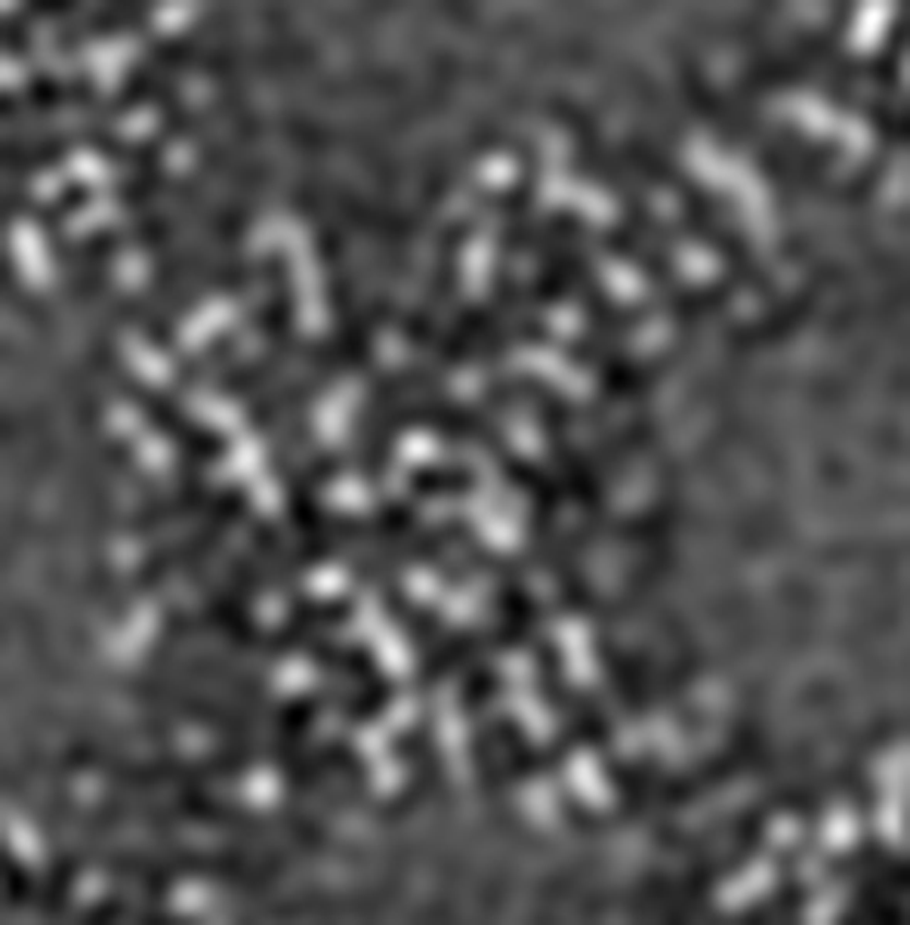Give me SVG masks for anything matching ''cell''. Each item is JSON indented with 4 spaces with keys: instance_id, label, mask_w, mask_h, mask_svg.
Masks as SVG:
<instances>
[{
    "instance_id": "obj_1",
    "label": "cell",
    "mask_w": 910,
    "mask_h": 925,
    "mask_svg": "<svg viewBox=\"0 0 910 925\" xmlns=\"http://www.w3.org/2000/svg\"><path fill=\"white\" fill-rule=\"evenodd\" d=\"M87 864L77 854L74 845H59L53 852H47V864L44 873L37 879L35 891V908L44 920H59L65 910L72 908L74 891H77V879L84 876Z\"/></svg>"
},
{
    "instance_id": "obj_2",
    "label": "cell",
    "mask_w": 910,
    "mask_h": 925,
    "mask_svg": "<svg viewBox=\"0 0 910 925\" xmlns=\"http://www.w3.org/2000/svg\"><path fill=\"white\" fill-rule=\"evenodd\" d=\"M411 485L426 497H466L478 485V475L466 466H423L411 475Z\"/></svg>"
},
{
    "instance_id": "obj_3",
    "label": "cell",
    "mask_w": 910,
    "mask_h": 925,
    "mask_svg": "<svg viewBox=\"0 0 910 925\" xmlns=\"http://www.w3.org/2000/svg\"><path fill=\"white\" fill-rule=\"evenodd\" d=\"M389 704H392V682L383 679V676H374L343 707V719L349 726H371L374 719H380L383 713L389 709Z\"/></svg>"
},
{
    "instance_id": "obj_4",
    "label": "cell",
    "mask_w": 910,
    "mask_h": 925,
    "mask_svg": "<svg viewBox=\"0 0 910 925\" xmlns=\"http://www.w3.org/2000/svg\"><path fill=\"white\" fill-rule=\"evenodd\" d=\"M0 867H3V901H7V908L19 910L25 908L28 901H35L37 879L32 876V871L19 861V854L10 852V845L3 849Z\"/></svg>"
},
{
    "instance_id": "obj_5",
    "label": "cell",
    "mask_w": 910,
    "mask_h": 925,
    "mask_svg": "<svg viewBox=\"0 0 910 925\" xmlns=\"http://www.w3.org/2000/svg\"><path fill=\"white\" fill-rule=\"evenodd\" d=\"M433 744H436V726L417 722V726L399 731V734L389 741L386 750H389V756H392L396 763H420L423 756L433 753Z\"/></svg>"
},
{
    "instance_id": "obj_6",
    "label": "cell",
    "mask_w": 910,
    "mask_h": 925,
    "mask_svg": "<svg viewBox=\"0 0 910 925\" xmlns=\"http://www.w3.org/2000/svg\"><path fill=\"white\" fill-rule=\"evenodd\" d=\"M500 691H503V679H500L497 672L492 670L475 672L473 679H470V685H466L463 694H460V707H463V713H473V709L488 707Z\"/></svg>"
},
{
    "instance_id": "obj_7",
    "label": "cell",
    "mask_w": 910,
    "mask_h": 925,
    "mask_svg": "<svg viewBox=\"0 0 910 925\" xmlns=\"http://www.w3.org/2000/svg\"><path fill=\"white\" fill-rule=\"evenodd\" d=\"M128 910V891L121 889H109L102 898H96L93 904H87L84 916L81 920H90V923H111V920H121Z\"/></svg>"
}]
</instances>
